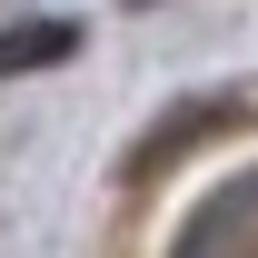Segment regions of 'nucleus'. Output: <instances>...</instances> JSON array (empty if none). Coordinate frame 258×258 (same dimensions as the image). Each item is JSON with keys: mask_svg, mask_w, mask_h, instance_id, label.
I'll list each match as a JSON object with an SVG mask.
<instances>
[{"mask_svg": "<svg viewBox=\"0 0 258 258\" xmlns=\"http://www.w3.org/2000/svg\"><path fill=\"white\" fill-rule=\"evenodd\" d=\"M70 40H80L70 20H30V30H0V80H10V70H50Z\"/></svg>", "mask_w": 258, "mask_h": 258, "instance_id": "nucleus-1", "label": "nucleus"}]
</instances>
